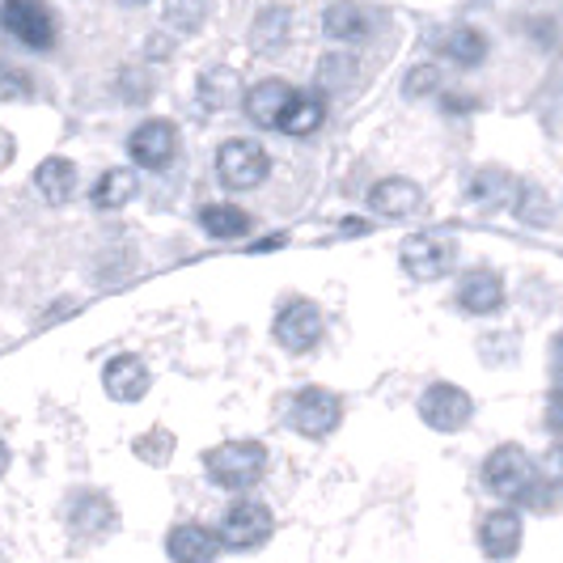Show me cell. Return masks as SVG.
Listing matches in <instances>:
<instances>
[{
	"mask_svg": "<svg viewBox=\"0 0 563 563\" xmlns=\"http://www.w3.org/2000/svg\"><path fill=\"white\" fill-rule=\"evenodd\" d=\"M483 479L487 487L508 500V505H521V500H530L538 492V479H542V466H538L530 453L521 450V445H496V450L487 453V462H483Z\"/></svg>",
	"mask_w": 563,
	"mask_h": 563,
	"instance_id": "cell-1",
	"label": "cell"
},
{
	"mask_svg": "<svg viewBox=\"0 0 563 563\" xmlns=\"http://www.w3.org/2000/svg\"><path fill=\"white\" fill-rule=\"evenodd\" d=\"M203 471L208 479L225 492H246L263 479L267 471V450L258 441H221L217 450L203 453Z\"/></svg>",
	"mask_w": 563,
	"mask_h": 563,
	"instance_id": "cell-2",
	"label": "cell"
},
{
	"mask_svg": "<svg viewBox=\"0 0 563 563\" xmlns=\"http://www.w3.org/2000/svg\"><path fill=\"white\" fill-rule=\"evenodd\" d=\"M398 263L411 280L437 284L445 280L457 263V246H453L445 233H411L402 246H398Z\"/></svg>",
	"mask_w": 563,
	"mask_h": 563,
	"instance_id": "cell-3",
	"label": "cell"
},
{
	"mask_svg": "<svg viewBox=\"0 0 563 563\" xmlns=\"http://www.w3.org/2000/svg\"><path fill=\"white\" fill-rule=\"evenodd\" d=\"M217 174L229 191H254L272 174V157L258 141L238 136V141H225L217 148Z\"/></svg>",
	"mask_w": 563,
	"mask_h": 563,
	"instance_id": "cell-4",
	"label": "cell"
},
{
	"mask_svg": "<svg viewBox=\"0 0 563 563\" xmlns=\"http://www.w3.org/2000/svg\"><path fill=\"white\" fill-rule=\"evenodd\" d=\"M272 530H276L272 508L258 505V500H238L221 517L217 538H221V547H229V551H254V547H263L272 538Z\"/></svg>",
	"mask_w": 563,
	"mask_h": 563,
	"instance_id": "cell-5",
	"label": "cell"
},
{
	"mask_svg": "<svg viewBox=\"0 0 563 563\" xmlns=\"http://www.w3.org/2000/svg\"><path fill=\"white\" fill-rule=\"evenodd\" d=\"M288 420H292V428H297L301 437L322 441V437H331L339 428V420H343V402H339V395L327 390V386H306V390H297V398H292Z\"/></svg>",
	"mask_w": 563,
	"mask_h": 563,
	"instance_id": "cell-6",
	"label": "cell"
},
{
	"mask_svg": "<svg viewBox=\"0 0 563 563\" xmlns=\"http://www.w3.org/2000/svg\"><path fill=\"white\" fill-rule=\"evenodd\" d=\"M471 416H475V398L453 382H432L420 395V420L432 432H457L471 423Z\"/></svg>",
	"mask_w": 563,
	"mask_h": 563,
	"instance_id": "cell-7",
	"label": "cell"
},
{
	"mask_svg": "<svg viewBox=\"0 0 563 563\" xmlns=\"http://www.w3.org/2000/svg\"><path fill=\"white\" fill-rule=\"evenodd\" d=\"M0 18H4V30L18 43H26L30 52H47L56 43V18L43 0H4Z\"/></svg>",
	"mask_w": 563,
	"mask_h": 563,
	"instance_id": "cell-8",
	"label": "cell"
},
{
	"mask_svg": "<svg viewBox=\"0 0 563 563\" xmlns=\"http://www.w3.org/2000/svg\"><path fill=\"white\" fill-rule=\"evenodd\" d=\"M318 339H322V310L313 301L297 297L276 313V343L284 352H310Z\"/></svg>",
	"mask_w": 563,
	"mask_h": 563,
	"instance_id": "cell-9",
	"label": "cell"
},
{
	"mask_svg": "<svg viewBox=\"0 0 563 563\" xmlns=\"http://www.w3.org/2000/svg\"><path fill=\"white\" fill-rule=\"evenodd\" d=\"M292 102H297V89L288 81H280V77L258 81L254 89H246V98H242L246 119H251L254 128H267V132H280L284 114H288Z\"/></svg>",
	"mask_w": 563,
	"mask_h": 563,
	"instance_id": "cell-10",
	"label": "cell"
},
{
	"mask_svg": "<svg viewBox=\"0 0 563 563\" xmlns=\"http://www.w3.org/2000/svg\"><path fill=\"white\" fill-rule=\"evenodd\" d=\"M128 153L141 169H166L178 153V132L169 119H148L128 136Z\"/></svg>",
	"mask_w": 563,
	"mask_h": 563,
	"instance_id": "cell-11",
	"label": "cell"
},
{
	"mask_svg": "<svg viewBox=\"0 0 563 563\" xmlns=\"http://www.w3.org/2000/svg\"><path fill=\"white\" fill-rule=\"evenodd\" d=\"M102 386H107V395L114 402H141L148 395V386H153V373L144 365L141 356H132V352H123V356H111L107 368H102Z\"/></svg>",
	"mask_w": 563,
	"mask_h": 563,
	"instance_id": "cell-12",
	"label": "cell"
},
{
	"mask_svg": "<svg viewBox=\"0 0 563 563\" xmlns=\"http://www.w3.org/2000/svg\"><path fill=\"white\" fill-rule=\"evenodd\" d=\"M521 517L512 512V508H496V512H487L479 526V547L487 560L505 563L512 560L517 551H521Z\"/></svg>",
	"mask_w": 563,
	"mask_h": 563,
	"instance_id": "cell-13",
	"label": "cell"
},
{
	"mask_svg": "<svg viewBox=\"0 0 563 563\" xmlns=\"http://www.w3.org/2000/svg\"><path fill=\"white\" fill-rule=\"evenodd\" d=\"M457 306L475 318H487L505 306V280L492 272V267H475L457 280Z\"/></svg>",
	"mask_w": 563,
	"mask_h": 563,
	"instance_id": "cell-14",
	"label": "cell"
},
{
	"mask_svg": "<svg viewBox=\"0 0 563 563\" xmlns=\"http://www.w3.org/2000/svg\"><path fill=\"white\" fill-rule=\"evenodd\" d=\"M423 203V191L411 183V178H382L368 187V208L377 217H390V221H402V217H416Z\"/></svg>",
	"mask_w": 563,
	"mask_h": 563,
	"instance_id": "cell-15",
	"label": "cell"
},
{
	"mask_svg": "<svg viewBox=\"0 0 563 563\" xmlns=\"http://www.w3.org/2000/svg\"><path fill=\"white\" fill-rule=\"evenodd\" d=\"M166 551L174 563H212L217 551H221V538L212 534V530H203V526H196V521H183V526L169 530Z\"/></svg>",
	"mask_w": 563,
	"mask_h": 563,
	"instance_id": "cell-16",
	"label": "cell"
},
{
	"mask_svg": "<svg viewBox=\"0 0 563 563\" xmlns=\"http://www.w3.org/2000/svg\"><path fill=\"white\" fill-rule=\"evenodd\" d=\"M34 187L47 203H68V196L77 191V166L73 157H43L34 169Z\"/></svg>",
	"mask_w": 563,
	"mask_h": 563,
	"instance_id": "cell-17",
	"label": "cell"
},
{
	"mask_svg": "<svg viewBox=\"0 0 563 563\" xmlns=\"http://www.w3.org/2000/svg\"><path fill=\"white\" fill-rule=\"evenodd\" d=\"M136 174L123 166L107 169L98 183H93V191H89V199H93V208H102V212H119V208H128L132 199H136Z\"/></svg>",
	"mask_w": 563,
	"mask_h": 563,
	"instance_id": "cell-18",
	"label": "cell"
},
{
	"mask_svg": "<svg viewBox=\"0 0 563 563\" xmlns=\"http://www.w3.org/2000/svg\"><path fill=\"white\" fill-rule=\"evenodd\" d=\"M512 217L530 229H551V221H555V199L547 196L538 183H517V191H512Z\"/></svg>",
	"mask_w": 563,
	"mask_h": 563,
	"instance_id": "cell-19",
	"label": "cell"
},
{
	"mask_svg": "<svg viewBox=\"0 0 563 563\" xmlns=\"http://www.w3.org/2000/svg\"><path fill=\"white\" fill-rule=\"evenodd\" d=\"M199 225H203V233H212V238H221V242H233V238H246L254 221H251V212L238 208V203H208V208L199 212Z\"/></svg>",
	"mask_w": 563,
	"mask_h": 563,
	"instance_id": "cell-20",
	"label": "cell"
},
{
	"mask_svg": "<svg viewBox=\"0 0 563 563\" xmlns=\"http://www.w3.org/2000/svg\"><path fill=\"white\" fill-rule=\"evenodd\" d=\"M322 30L335 38V43H361L368 34V13L352 0H335L327 13H322Z\"/></svg>",
	"mask_w": 563,
	"mask_h": 563,
	"instance_id": "cell-21",
	"label": "cell"
},
{
	"mask_svg": "<svg viewBox=\"0 0 563 563\" xmlns=\"http://www.w3.org/2000/svg\"><path fill=\"white\" fill-rule=\"evenodd\" d=\"M471 203H479V208H500L512 191H517V183H512V174L505 166H483L475 178H471Z\"/></svg>",
	"mask_w": 563,
	"mask_h": 563,
	"instance_id": "cell-22",
	"label": "cell"
},
{
	"mask_svg": "<svg viewBox=\"0 0 563 563\" xmlns=\"http://www.w3.org/2000/svg\"><path fill=\"white\" fill-rule=\"evenodd\" d=\"M288 22H292V13H288L284 4H272V9H263V13L254 18V30H251L254 52H280L284 38H288Z\"/></svg>",
	"mask_w": 563,
	"mask_h": 563,
	"instance_id": "cell-23",
	"label": "cell"
},
{
	"mask_svg": "<svg viewBox=\"0 0 563 563\" xmlns=\"http://www.w3.org/2000/svg\"><path fill=\"white\" fill-rule=\"evenodd\" d=\"M322 119H327V102L313 98V93H297V102L284 114L280 132L284 136H313L322 128Z\"/></svg>",
	"mask_w": 563,
	"mask_h": 563,
	"instance_id": "cell-24",
	"label": "cell"
},
{
	"mask_svg": "<svg viewBox=\"0 0 563 563\" xmlns=\"http://www.w3.org/2000/svg\"><path fill=\"white\" fill-rule=\"evenodd\" d=\"M445 56H450L457 68H479L483 59H487V38H483V30L457 26L450 38H445Z\"/></svg>",
	"mask_w": 563,
	"mask_h": 563,
	"instance_id": "cell-25",
	"label": "cell"
},
{
	"mask_svg": "<svg viewBox=\"0 0 563 563\" xmlns=\"http://www.w3.org/2000/svg\"><path fill=\"white\" fill-rule=\"evenodd\" d=\"M233 89H238V77H233L229 68L203 73V77H199V107H203V111H225L229 102L238 98Z\"/></svg>",
	"mask_w": 563,
	"mask_h": 563,
	"instance_id": "cell-26",
	"label": "cell"
},
{
	"mask_svg": "<svg viewBox=\"0 0 563 563\" xmlns=\"http://www.w3.org/2000/svg\"><path fill=\"white\" fill-rule=\"evenodd\" d=\"M203 18H208V4L203 0H169L162 22L169 30H178V34H196L203 26Z\"/></svg>",
	"mask_w": 563,
	"mask_h": 563,
	"instance_id": "cell-27",
	"label": "cell"
},
{
	"mask_svg": "<svg viewBox=\"0 0 563 563\" xmlns=\"http://www.w3.org/2000/svg\"><path fill=\"white\" fill-rule=\"evenodd\" d=\"M402 89H407V98H428V93H437V89H441V68H437V64H416V68L407 73Z\"/></svg>",
	"mask_w": 563,
	"mask_h": 563,
	"instance_id": "cell-28",
	"label": "cell"
},
{
	"mask_svg": "<svg viewBox=\"0 0 563 563\" xmlns=\"http://www.w3.org/2000/svg\"><path fill=\"white\" fill-rule=\"evenodd\" d=\"M352 59L347 56H331V59H322V68H318V81L327 85V89H343V85L352 81Z\"/></svg>",
	"mask_w": 563,
	"mask_h": 563,
	"instance_id": "cell-29",
	"label": "cell"
},
{
	"mask_svg": "<svg viewBox=\"0 0 563 563\" xmlns=\"http://www.w3.org/2000/svg\"><path fill=\"white\" fill-rule=\"evenodd\" d=\"M169 445H174V437H169L166 428H157L153 437H141V441H136V453H141L144 462H153V466H162V462H166V457H169Z\"/></svg>",
	"mask_w": 563,
	"mask_h": 563,
	"instance_id": "cell-30",
	"label": "cell"
},
{
	"mask_svg": "<svg viewBox=\"0 0 563 563\" xmlns=\"http://www.w3.org/2000/svg\"><path fill=\"white\" fill-rule=\"evenodd\" d=\"M547 428L563 441V390L555 386V395L547 398Z\"/></svg>",
	"mask_w": 563,
	"mask_h": 563,
	"instance_id": "cell-31",
	"label": "cell"
},
{
	"mask_svg": "<svg viewBox=\"0 0 563 563\" xmlns=\"http://www.w3.org/2000/svg\"><path fill=\"white\" fill-rule=\"evenodd\" d=\"M542 475H547V483H560V487H563V441L551 453H547V462H542Z\"/></svg>",
	"mask_w": 563,
	"mask_h": 563,
	"instance_id": "cell-32",
	"label": "cell"
},
{
	"mask_svg": "<svg viewBox=\"0 0 563 563\" xmlns=\"http://www.w3.org/2000/svg\"><path fill=\"white\" fill-rule=\"evenodd\" d=\"M30 81L18 68H0V93H26Z\"/></svg>",
	"mask_w": 563,
	"mask_h": 563,
	"instance_id": "cell-33",
	"label": "cell"
},
{
	"mask_svg": "<svg viewBox=\"0 0 563 563\" xmlns=\"http://www.w3.org/2000/svg\"><path fill=\"white\" fill-rule=\"evenodd\" d=\"M551 377H555V386L563 390V331L551 339Z\"/></svg>",
	"mask_w": 563,
	"mask_h": 563,
	"instance_id": "cell-34",
	"label": "cell"
},
{
	"mask_svg": "<svg viewBox=\"0 0 563 563\" xmlns=\"http://www.w3.org/2000/svg\"><path fill=\"white\" fill-rule=\"evenodd\" d=\"M343 233H368V221H361V217H347V221H343Z\"/></svg>",
	"mask_w": 563,
	"mask_h": 563,
	"instance_id": "cell-35",
	"label": "cell"
},
{
	"mask_svg": "<svg viewBox=\"0 0 563 563\" xmlns=\"http://www.w3.org/2000/svg\"><path fill=\"white\" fill-rule=\"evenodd\" d=\"M4 471H9V445L0 441V475H4Z\"/></svg>",
	"mask_w": 563,
	"mask_h": 563,
	"instance_id": "cell-36",
	"label": "cell"
},
{
	"mask_svg": "<svg viewBox=\"0 0 563 563\" xmlns=\"http://www.w3.org/2000/svg\"><path fill=\"white\" fill-rule=\"evenodd\" d=\"M123 4H148V0H123Z\"/></svg>",
	"mask_w": 563,
	"mask_h": 563,
	"instance_id": "cell-37",
	"label": "cell"
}]
</instances>
